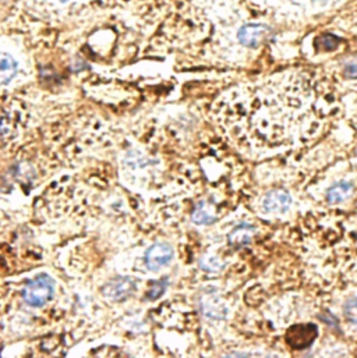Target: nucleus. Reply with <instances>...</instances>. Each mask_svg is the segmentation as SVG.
I'll use <instances>...</instances> for the list:
<instances>
[{"label":"nucleus","mask_w":357,"mask_h":358,"mask_svg":"<svg viewBox=\"0 0 357 358\" xmlns=\"http://www.w3.org/2000/svg\"><path fill=\"white\" fill-rule=\"evenodd\" d=\"M55 282L48 275H39L32 279L22 290V299L29 307H43L55 296Z\"/></svg>","instance_id":"1"},{"label":"nucleus","mask_w":357,"mask_h":358,"mask_svg":"<svg viewBox=\"0 0 357 358\" xmlns=\"http://www.w3.org/2000/svg\"><path fill=\"white\" fill-rule=\"evenodd\" d=\"M318 328L314 324L295 325L288 331L286 342L296 350L307 349L317 339Z\"/></svg>","instance_id":"2"},{"label":"nucleus","mask_w":357,"mask_h":358,"mask_svg":"<svg viewBox=\"0 0 357 358\" xmlns=\"http://www.w3.org/2000/svg\"><path fill=\"white\" fill-rule=\"evenodd\" d=\"M174 258V250L169 244L158 243L154 244L146 254V264L151 271H158L162 266L171 264Z\"/></svg>","instance_id":"3"},{"label":"nucleus","mask_w":357,"mask_h":358,"mask_svg":"<svg viewBox=\"0 0 357 358\" xmlns=\"http://www.w3.org/2000/svg\"><path fill=\"white\" fill-rule=\"evenodd\" d=\"M136 290V282L132 278H118L109 282L104 289L102 293L106 299L111 300H125Z\"/></svg>","instance_id":"4"},{"label":"nucleus","mask_w":357,"mask_h":358,"mask_svg":"<svg viewBox=\"0 0 357 358\" xmlns=\"http://www.w3.org/2000/svg\"><path fill=\"white\" fill-rule=\"evenodd\" d=\"M292 205V196L284 189H274L262 199V208L270 213H284Z\"/></svg>","instance_id":"5"},{"label":"nucleus","mask_w":357,"mask_h":358,"mask_svg":"<svg viewBox=\"0 0 357 358\" xmlns=\"http://www.w3.org/2000/svg\"><path fill=\"white\" fill-rule=\"evenodd\" d=\"M267 34H268V28L265 25L248 24V25H244L243 28H240L237 38L244 46L255 48L262 42V39L265 38Z\"/></svg>","instance_id":"6"},{"label":"nucleus","mask_w":357,"mask_h":358,"mask_svg":"<svg viewBox=\"0 0 357 358\" xmlns=\"http://www.w3.org/2000/svg\"><path fill=\"white\" fill-rule=\"evenodd\" d=\"M354 191V184L349 182V181H341V182H337L335 185H332L328 192H327V199L332 203H338V202H342L345 201L346 198L351 196Z\"/></svg>","instance_id":"7"},{"label":"nucleus","mask_w":357,"mask_h":358,"mask_svg":"<svg viewBox=\"0 0 357 358\" xmlns=\"http://www.w3.org/2000/svg\"><path fill=\"white\" fill-rule=\"evenodd\" d=\"M191 217H192L194 223H197V224H209V223L215 222L216 215L214 212V208L208 202L202 201L197 205Z\"/></svg>","instance_id":"8"},{"label":"nucleus","mask_w":357,"mask_h":358,"mask_svg":"<svg viewBox=\"0 0 357 358\" xmlns=\"http://www.w3.org/2000/svg\"><path fill=\"white\" fill-rule=\"evenodd\" d=\"M253 230H254V227L250 226V224H246V223L234 227L232 230V233L229 234V243L233 244V245H237V247L246 245L251 240V231Z\"/></svg>","instance_id":"9"},{"label":"nucleus","mask_w":357,"mask_h":358,"mask_svg":"<svg viewBox=\"0 0 357 358\" xmlns=\"http://www.w3.org/2000/svg\"><path fill=\"white\" fill-rule=\"evenodd\" d=\"M1 84L6 85L8 84L14 76L17 74V63L14 62V59L6 53H3L1 56Z\"/></svg>","instance_id":"10"},{"label":"nucleus","mask_w":357,"mask_h":358,"mask_svg":"<svg viewBox=\"0 0 357 358\" xmlns=\"http://www.w3.org/2000/svg\"><path fill=\"white\" fill-rule=\"evenodd\" d=\"M168 285H169L168 278H164L162 280L157 282V283L148 290L147 299H150V300H157V299H160V297L164 294V292H165V289L168 287Z\"/></svg>","instance_id":"11"},{"label":"nucleus","mask_w":357,"mask_h":358,"mask_svg":"<svg viewBox=\"0 0 357 358\" xmlns=\"http://www.w3.org/2000/svg\"><path fill=\"white\" fill-rule=\"evenodd\" d=\"M344 313H345V317L348 321L357 324V297L346 301V304L344 307Z\"/></svg>","instance_id":"12"},{"label":"nucleus","mask_w":357,"mask_h":358,"mask_svg":"<svg viewBox=\"0 0 357 358\" xmlns=\"http://www.w3.org/2000/svg\"><path fill=\"white\" fill-rule=\"evenodd\" d=\"M60 1H67V0H60Z\"/></svg>","instance_id":"13"}]
</instances>
